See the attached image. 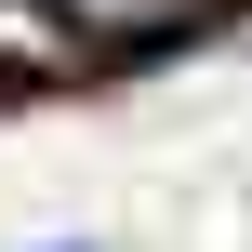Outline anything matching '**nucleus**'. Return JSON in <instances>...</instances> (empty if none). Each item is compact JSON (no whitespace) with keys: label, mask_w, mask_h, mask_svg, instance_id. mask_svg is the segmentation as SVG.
<instances>
[{"label":"nucleus","mask_w":252,"mask_h":252,"mask_svg":"<svg viewBox=\"0 0 252 252\" xmlns=\"http://www.w3.org/2000/svg\"><path fill=\"white\" fill-rule=\"evenodd\" d=\"M80 40H159V27H186V0H53Z\"/></svg>","instance_id":"obj_1"},{"label":"nucleus","mask_w":252,"mask_h":252,"mask_svg":"<svg viewBox=\"0 0 252 252\" xmlns=\"http://www.w3.org/2000/svg\"><path fill=\"white\" fill-rule=\"evenodd\" d=\"M0 53H27V66L66 53V13H53V0H0Z\"/></svg>","instance_id":"obj_2"}]
</instances>
